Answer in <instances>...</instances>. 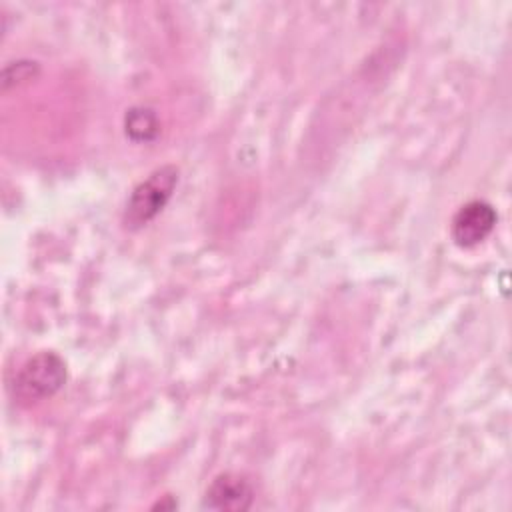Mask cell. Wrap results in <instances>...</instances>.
<instances>
[{
	"instance_id": "obj_1",
	"label": "cell",
	"mask_w": 512,
	"mask_h": 512,
	"mask_svg": "<svg viewBox=\"0 0 512 512\" xmlns=\"http://www.w3.org/2000/svg\"><path fill=\"white\" fill-rule=\"evenodd\" d=\"M178 184V168L164 164L152 170L142 182L134 186L126 200L122 222L128 230H138L152 222L168 204Z\"/></svg>"
},
{
	"instance_id": "obj_2",
	"label": "cell",
	"mask_w": 512,
	"mask_h": 512,
	"mask_svg": "<svg viewBox=\"0 0 512 512\" xmlns=\"http://www.w3.org/2000/svg\"><path fill=\"white\" fill-rule=\"evenodd\" d=\"M66 378V362L56 352H38L20 366L14 378V396L22 404L46 400L66 384Z\"/></svg>"
},
{
	"instance_id": "obj_3",
	"label": "cell",
	"mask_w": 512,
	"mask_h": 512,
	"mask_svg": "<svg viewBox=\"0 0 512 512\" xmlns=\"http://www.w3.org/2000/svg\"><path fill=\"white\" fill-rule=\"evenodd\" d=\"M498 222V214L490 202L470 200L458 208L452 218L450 234L456 246L474 248L484 242Z\"/></svg>"
},
{
	"instance_id": "obj_4",
	"label": "cell",
	"mask_w": 512,
	"mask_h": 512,
	"mask_svg": "<svg viewBox=\"0 0 512 512\" xmlns=\"http://www.w3.org/2000/svg\"><path fill=\"white\" fill-rule=\"evenodd\" d=\"M254 496L250 480L234 472H224L208 484L202 506L218 512H244L252 506Z\"/></svg>"
},
{
	"instance_id": "obj_5",
	"label": "cell",
	"mask_w": 512,
	"mask_h": 512,
	"mask_svg": "<svg viewBox=\"0 0 512 512\" xmlns=\"http://www.w3.org/2000/svg\"><path fill=\"white\" fill-rule=\"evenodd\" d=\"M124 132L134 142H152L160 132V120L148 106H134L126 110Z\"/></svg>"
},
{
	"instance_id": "obj_6",
	"label": "cell",
	"mask_w": 512,
	"mask_h": 512,
	"mask_svg": "<svg viewBox=\"0 0 512 512\" xmlns=\"http://www.w3.org/2000/svg\"><path fill=\"white\" fill-rule=\"evenodd\" d=\"M38 64L36 62H28V60H20V62H10L4 70L6 72H14V76H2V88L8 90L10 84H20L32 78V70H36Z\"/></svg>"
}]
</instances>
